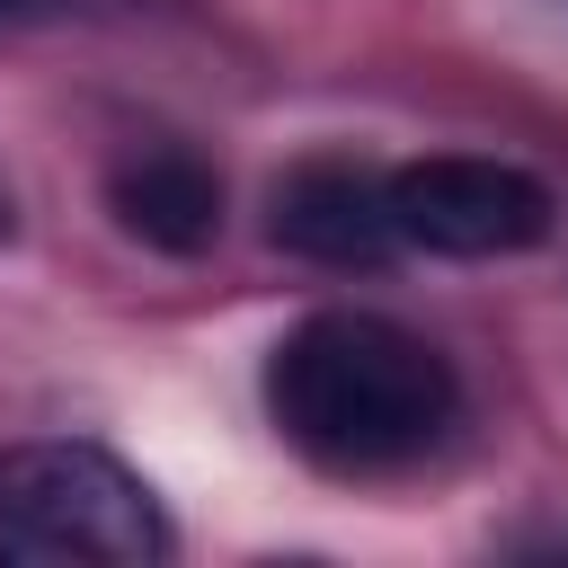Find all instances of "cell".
I'll list each match as a JSON object with an SVG mask.
<instances>
[{
	"label": "cell",
	"instance_id": "6da1fadb",
	"mask_svg": "<svg viewBox=\"0 0 568 568\" xmlns=\"http://www.w3.org/2000/svg\"><path fill=\"white\" fill-rule=\"evenodd\" d=\"M266 417L311 470L382 479L453 435L462 382L417 328L382 311H311L266 355Z\"/></svg>",
	"mask_w": 568,
	"mask_h": 568
},
{
	"label": "cell",
	"instance_id": "7a4b0ae2",
	"mask_svg": "<svg viewBox=\"0 0 568 568\" xmlns=\"http://www.w3.org/2000/svg\"><path fill=\"white\" fill-rule=\"evenodd\" d=\"M178 550L142 470L106 444H0V568H160Z\"/></svg>",
	"mask_w": 568,
	"mask_h": 568
},
{
	"label": "cell",
	"instance_id": "3957f363",
	"mask_svg": "<svg viewBox=\"0 0 568 568\" xmlns=\"http://www.w3.org/2000/svg\"><path fill=\"white\" fill-rule=\"evenodd\" d=\"M559 222L550 186L515 160H479V151H426L408 169H390V231L399 248L426 257H515L541 248Z\"/></svg>",
	"mask_w": 568,
	"mask_h": 568
},
{
	"label": "cell",
	"instance_id": "277c9868",
	"mask_svg": "<svg viewBox=\"0 0 568 568\" xmlns=\"http://www.w3.org/2000/svg\"><path fill=\"white\" fill-rule=\"evenodd\" d=\"M266 231H275V248H293L311 266H382L399 248L390 169H364L346 151H311L266 186Z\"/></svg>",
	"mask_w": 568,
	"mask_h": 568
},
{
	"label": "cell",
	"instance_id": "5b68a950",
	"mask_svg": "<svg viewBox=\"0 0 568 568\" xmlns=\"http://www.w3.org/2000/svg\"><path fill=\"white\" fill-rule=\"evenodd\" d=\"M106 213L160 257H204L222 240V169L186 142H142L106 169Z\"/></svg>",
	"mask_w": 568,
	"mask_h": 568
},
{
	"label": "cell",
	"instance_id": "8992f818",
	"mask_svg": "<svg viewBox=\"0 0 568 568\" xmlns=\"http://www.w3.org/2000/svg\"><path fill=\"white\" fill-rule=\"evenodd\" d=\"M18 240V195H9V178H0V248Z\"/></svg>",
	"mask_w": 568,
	"mask_h": 568
},
{
	"label": "cell",
	"instance_id": "52a82bcc",
	"mask_svg": "<svg viewBox=\"0 0 568 568\" xmlns=\"http://www.w3.org/2000/svg\"><path fill=\"white\" fill-rule=\"evenodd\" d=\"M36 9H53V0H0V18H36Z\"/></svg>",
	"mask_w": 568,
	"mask_h": 568
}]
</instances>
